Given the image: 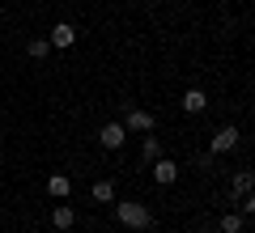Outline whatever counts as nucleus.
I'll return each mask as SVG.
<instances>
[{"label": "nucleus", "mask_w": 255, "mask_h": 233, "mask_svg": "<svg viewBox=\"0 0 255 233\" xmlns=\"http://www.w3.org/2000/svg\"><path fill=\"white\" fill-rule=\"evenodd\" d=\"M157 157H162V144H157V136L145 132V144H140V165H153Z\"/></svg>", "instance_id": "nucleus-11"}, {"label": "nucleus", "mask_w": 255, "mask_h": 233, "mask_svg": "<svg viewBox=\"0 0 255 233\" xmlns=\"http://www.w3.org/2000/svg\"><path fill=\"white\" fill-rule=\"evenodd\" d=\"M26 55H30V60H47V55H51V38H30Z\"/></svg>", "instance_id": "nucleus-13"}, {"label": "nucleus", "mask_w": 255, "mask_h": 233, "mask_svg": "<svg viewBox=\"0 0 255 233\" xmlns=\"http://www.w3.org/2000/svg\"><path fill=\"white\" fill-rule=\"evenodd\" d=\"M124 140H128V127H124V123H107V127L98 132V144H102V149H124Z\"/></svg>", "instance_id": "nucleus-5"}, {"label": "nucleus", "mask_w": 255, "mask_h": 233, "mask_svg": "<svg viewBox=\"0 0 255 233\" xmlns=\"http://www.w3.org/2000/svg\"><path fill=\"white\" fill-rule=\"evenodd\" d=\"M47 195L51 199H68L73 195V178H68V174H51V178H47Z\"/></svg>", "instance_id": "nucleus-6"}, {"label": "nucleus", "mask_w": 255, "mask_h": 233, "mask_svg": "<svg viewBox=\"0 0 255 233\" xmlns=\"http://www.w3.org/2000/svg\"><path fill=\"white\" fill-rule=\"evenodd\" d=\"M149 170H153V178L162 182V187H170V182H179V161H170V157H157V161L149 165Z\"/></svg>", "instance_id": "nucleus-4"}, {"label": "nucleus", "mask_w": 255, "mask_h": 233, "mask_svg": "<svg viewBox=\"0 0 255 233\" xmlns=\"http://www.w3.org/2000/svg\"><path fill=\"white\" fill-rule=\"evenodd\" d=\"M230 191H234L238 199H243V195H251V191H255V174H251V170H238L234 178H230Z\"/></svg>", "instance_id": "nucleus-9"}, {"label": "nucleus", "mask_w": 255, "mask_h": 233, "mask_svg": "<svg viewBox=\"0 0 255 233\" xmlns=\"http://www.w3.org/2000/svg\"><path fill=\"white\" fill-rule=\"evenodd\" d=\"M90 195L98 199V204H115V182L98 178V182H94V187H90Z\"/></svg>", "instance_id": "nucleus-12"}, {"label": "nucleus", "mask_w": 255, "mask_h": 233, "mask_svg": "<svg viewBox=\"0 0 255 233\" xmlns=\"http://www.w3.org/2000/svg\"><path fill=\"white\" fill-rule=\"evenodd\" d=\"M51 225H55V229H73V225H77V208L73 204H55V212H51Z\"/></svg>", "instance_id": "nucleus-7"}, {"label": "nucleus", "mask_w": 255, "mask_h": 233, "mask_svg": "<svg viewBox=\"0 0 255 233\" xmlns=\"http://www.w3.org/2000/svg\"><path fill=\"white\" fill-rule=\"evenodd\" d=\"M153 110H145V106H128V115H124V127H128V136L132 132H153Z\"/></svg>", "instance_id": "nucleus-3"}, {"label": "nucleus", "mask_w": 255, "mask_h": 233, "mask_svg": "<svg viewBox=\"0 0 255 233\" xmlns=\"http://www.w3.org/2000/svg\"><path fill=\"white\" fill-rule=\"evenodd\" d=\"M221 233H243V212H226L221 216Z\"/></svg>", "instance_id": "nucleus-14"}, {"label": "nucleus", "mask_w": 255, "mask_h": 233, "mask_svg": "<svg viewBox=\"0 0 255 233\" xmlns=\"http://www.w3.org/2000/svg\"><path fill=\"white\" fill-rule=\"evenodd\" d=\"M73 43H77V30L68 26V21H60V26L51 30V47H60V51H68Z\"/></svg>", "instance_id": "nucleus-8"}, {"label": "nucleus", "mask_w": 255, "mask_h": 233, "mask_svg": "<svg viewBox=\"0 0 255 233\" xmlns=\"http://www.w3.org/2000/svg\"><path fill=\"white\" fill-rule=\"evenodd\" d=\"M243 199H247V204H243V212H247V216H255V191H251V195H243Z\"/></svg>", "instance_id": "nucleus-15"}, {"label": "nucleus", "mask_w": 255, "mask_h": 233, "mask_svg": "<svg viewBox=\"0 0 255 233\" xmlns=\"http://www.w3.org/2000/svg\"><path fill=\"white\" fill-rule=\"evenodd\" d=\"M204 106H209V93L204 89H187L183 93V110H187V115H200Z\"/></svg>", "instance_id": "nucleus-10"}, {"label": "nucleus", "mask_w": 255, "mask_h": 233, "mask_svg": "<svg viewBox=\"0 0 255 233\" xmlns=\"http://www.w3.org/2000/svg\"><path fill=\"white\" fill-rule=\"evenodd\" d=\"M115 216L124 229H149L153 225V212H149V204H140V199H124V204H115Z\"/></svg>", "instance_id": "nucleus-1"}, {"label": "nucleus", "mask_w": 255, "mask_h": 233, "mask_svg": "<svg viewBox=\"0 0 255 233\" xmlns=\"http://www.w3.org/2000/svg\"><path fill=\"white\" fill-rule=\"evenodd\" d=\"M234 149H238V127L234 123L217 127L213 132V144H209V157H221V153H234Z\"/></svg>", "instance_id": "nucleus-2"}]
</instances>
